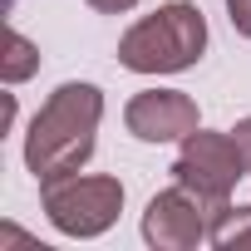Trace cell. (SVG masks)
<instances>
[{"mask_svg": "<svg viewBox=\"0 0 251 251\" xmlns=\"http://www.w3.org/2000/svg\"><path fill=\"white\" fill-rule=\"evenodd\" d=\"M99 118H103V94L94 84H59L30 123V138H25L30 173L40 182L74 177L94 153Z\"/></svg>", "mask_w": 251, "mask_h": 251, "instance_id": "obj_1", "label": "cell"}, {"mask_svg": "<svg viewBox=\"0 0 251 251\" xmlns=\"http://www.w3.org/2000/svg\"><path fill=\"white\" fill-rule=\"evenodd\" d=\"M226 15H231V25L251 40V0H226Z\"/></svg>", "mask_w": 251, "mask_h": 251, "instance_id": "obj_9", "label": "cell"}, {"mask_svg": "<svg viewBox=\"0 0 251 251\" xmlns=\"http://www.w3.org/2000/svg\"><path fill=\"white\" fill-rule=\"evenodd\" d=\"M123 187L118 177H59L45 182V212L64 236H99L118 222Z\"/></svg>", "mask_w": 251, "mask_h": 251, "instance_id": "obj_4", "label": "cell"}, {"mask_svg": "<svg viewBox=\"0 0 251 251\" xmlns=\"http://www.w3.org/2000/svg\"><path fill=\"white\" fill-rule=\"evenodd\" d=\"M231 143L241 148V158H246V168H251V118H241L236 128H231Z\"/></svg>", "mask_w": 251, "mask_h": 251, "instance_id": "obj_10", "label": "cell"}, {"mask_svg": "<svg viewBox=\"0 0 251 251\" xmlns=\"http://www.w3.org/2000/svg\"><path fill=\"white\" fill-rule=\"evenodd\" d=\"M246 177V158H241V148L231 143V133H187L182 138V153H177V163H173V182H182L202 207H207V217L217 222L231 202H226V192L236 187Z\"/></svg>", "mask_w": 251, "mask_h": 251, "instance_id": "obj_3", "label": "cell"}, {"mask_svg": "<svg viewBox=\"0 0 251 251\" xmlns=\"http://www.w3.org/2000/svg\"><path fill=\"white\" fill-rule=\"evenodd\" d=\"M202 50H207L202 10L187 5V0H173V5L143 15L118 40V64L133 74H177V69H192Z\"/></svg>", "mask_w": 251, "mask_h": 251, "instance_id": "obj_2", "label": "cell"}, {"mask_svg": "<svg viewBox=\"0 0 251 251\" xmlns=\"http://www.w3.org/2000/svg\"><path fill=\"white\" fill-rule=\"evenodd\" d=\"M123 123L143 143H173V138L197 133V103L182 89H148L123 108Z\"/></svg>", "mask_w": 251, "mask_h": 251, "instance_id": "obj_6", "label": "cell"}, {"mask_svg": "<svg viewBox=\"0 0 251 251\" xmlns=\"http://www.w3.org/2000/svg\"><path fill=\"white\" fill-rule=\"evenodd\" d=\"M212 246L231 251V246H251V207H226L217 222H212Z\"/></svg>", "mask_w": 251, "mask_h": 251, "instance_id": "obj_8", "label": "cell"}, {"mask_svg": "<svg viewBox=\"0 0 251 251\" xmlns=\"http://www.w3.org/2000/svg\"><path fill=\"white\" fill-rule=\"evenodd\" d=\"M35 69H40V50L20 30H5V54H0V74H5V84H25Z\"/></svg>", "mask_w": 251, "mask_h": 251, "instance_id": "obj_7", "label": "cell"}, {"mask_svg": "<svg viewBox=\"0 0 251 251\" xmlns=\"http://www.w3.org/2000/svg\"><path fill=\"white\" fill-rule=\"evenodd\" d=\"M10 5H15V0H10Z\"/></svg>", "mask_w": 251, "mask_h": 251, "instance_id": "obj_12", "label": "cell"}, {"mask_svg": "<svg viewBox=\"0 0 251 251\" xmlns=\"http://www.w3.org/2000/svg\"><path fill=\"white\" fill-rule=\"evenodd\" d=\"M143 236H148L153 246H163V251H187V246H197V241L212 236V217H207V207L177 182V187H168V192H158V197L148 202V212H143Z\"/></svg>", "mask_w": 251, "mask_h": 251, "instance_id": "obj_5", "label": "cell"}, {"mask_svg": "<svg viewBox=\"0 0 251 251\" xmlns=\"http://www.w3.org/2000/svg\"><path fill=\"white\" fill-rule=\"evenodd\" d=\"M94 10H103V15H123V10H133L138 0H89Z\"/></svg>", "mask_w": 251, "mask_h": 251, "instance_id": "obj_11", "label": "cell"}]
</instances>
